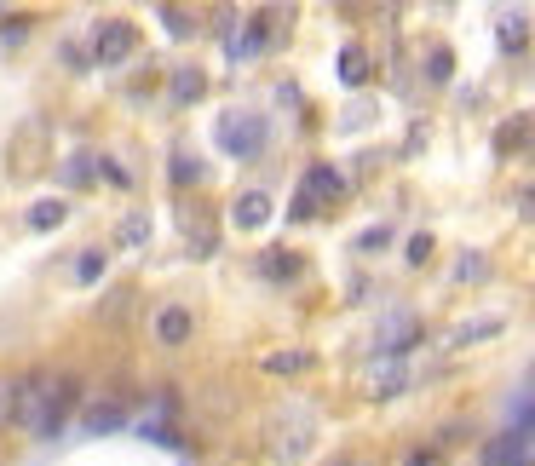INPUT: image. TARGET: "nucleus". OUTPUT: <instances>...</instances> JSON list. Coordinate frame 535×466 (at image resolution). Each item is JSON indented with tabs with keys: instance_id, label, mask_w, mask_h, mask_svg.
<instances>
[{
	"instance_id": "obj_1",
	"label": "nucleus",
	"mask_w": 535,
	"mask_h": 466,
	"mask_svg": "<svg viewBox=\"0 0 535 466\" xmlns=\"http://www.w3.org/2000/svg\"><path fill=\"white\" fill-rule=\"evenodd\" d=\"M75 403H81L75 374H29V380H18V420L12 426L24 438H58L64 420L75 415Z\"/></svg>"
},
{
	"instance_id": "obj_2",
	"label": "nucleus",
	"mask_w": 535,
	"mask_h": 466,
	"mask_svg": "<svg viewBox=\"0 0 535 466\" xmlns=\"http://www.w3.org/2000/svg\"><path fill=\"white\" fill-rule=\"evenodd\" d=\"M415 346H420V317L409 311V305H392V311L374 323V334H369L374 357H409Z\"/></svg>"
},
{
	"instance_id": "obj_3",
	"label": "nucleus",
	"mask_w": 535,
	"mask_h": 466,
	"mask_svg": "<svg viewBox=\"0 0 535 466\" xmlns=\"http://www.w3.org/2000/svg\"><path fill=\"white\" fill-rule=\"evenodd\" d=\"M363 397H397L415 386V357H369L363 374H357Z\"/></svg>"
},
{
	"instance_id": "obj_4",
	"label": "nucleus",
	"mask_w": 535,
	"mask_h": 466,
	"mask_svg": "<svg viewBox=\"0 0 535 466\" xmlns=\"http://www.w3.org/2000/svg\"><path fill=\"white\" fill-rule=\"evenodd\" d=\"M311 438H317V415L294 409V415H282L277 426H271V455H277V461H305V455H311Z\"/></svg>"
},
{
	"instance_id": "obj_5",
	"label": "nucleus",
	"mask_w": 535,
	"mask_h": 466,
	"mask_svg": "<svg viewBox=\"0 0 535 466\" xmlns=\"http://www.w3.org/2000/svg\"><path fill=\"white\" fill-rule=\"evenodd\" d=\"M219 144L242 156V162H254L259 150H265V121L248 116V110H231V116H219Z\"/></svg>"
},
{
	"instance_id": "obj_6",
	"label": "nucleus",
	"mask_w": 535,
	"mask_h": 466,
	"mask_svg": "<svg viewBox=\"0 0 535 466\" xmlns=\"http://www.w3.org/2000/svg\"><path fill=\"white\" fill-rule=\"evenodd\" d=\"M340 196H346V179H340V173H334V167H311V173H305V190H300V219L305 213H317L311 208V202H340Z\"/></svg>"
},
{
	"instance_id": "obj_7",
	"label": "nucleus",
	"mask_w": 535,
	"mask_h": 466,
	"mask_svg": "<svg viewBox=\"0 0 535 466\" xmlns=\"http://www.w3.org/2000/svg\"><path fill=\"white\" fill-rule=\"evenodd\" d=\"M121 58H133V24L110 18V24L98 29V41H93V64H121Z\"/></svg>"
},
{
	"instance_id": "obj_8",
	"label": "nucleus",
	"mask_w": 535,
	"mask_h": 466,
	"mask_svg": "<svg viewBox=\"0 0 535 466\" xmlns=\"http://www.w3.org/2000/svg\"><path fill=\"white\" fill-rule=\"evenodd\" d=\"M501 328H507V317H466V323H455L449 334H443V346L466 351V346H478V340H495Z\"/></svg>"
},
{
	"instance_id": "obj_9",
	"label": "nucleus",
	"mask_w": 535,
	"mask_h": 466,
	"mask_svg": "<svg viewBox=\"0 0 535 466\" xmlns=\"http://www.w3.org/2000/svg\"><path fill=\"white\" fill-rule=\"evenodd\" d=\"M530 461V432H501L495 443H484V466H524Z\"/></svg>"
},
{
	"instance_id": "obj_10",
	"label": "nucleus",
	"mask_w": 535,
	"mask_h": 466,
	"mask_svg": "<svg viewBox=\"0 0 535 466\" xmlns=\"http://www.w3.org/2000/svg\"><path fill=\"white\" fill-rule=\"evenodd\" d=\"M116 426H127V403H116V397L81 409V432H87V438H104V432H116Z\"/></svg>"
},
{
	"instance_id": "obj_11",
	"label": "nucleus",
	"mask_w": 535,
	"mask_h": 466,
	"mask_svg": "<svg viewBox=\"0 0 535 466\" xmlns=\"http://www.w3.org/2000/svg\"><path fill=\"white\" fill-rule=\"evenodd\" d=\"M190 328H196V317H190L185 305H162L156 311V346H185Z\"/></svg>"
},
{
	"instance_id": "obj_12",
	"label": "nucleus",
	"mask_w": 535,
	"mask_h": 466,
	"mask_svg": "<svg viewBox=\"0 0 535 466\" xmlns=\"http://www.w3.org/2000/svg\"><path fill=\"white\" fill-rule=\"evenodd\" d=\"M231 219L242 225V231H259V225L271 219V196H265V190H242V196H236V213H231Z\"/></svg>"
},
{
	"instance_id": "obj_13",
	"label": "nucleus",
	"mask_w": 535,
	"mask_h": 466,
	"mask_svg": "<svg viewBox=\"0 0 535 466\" xmlns=\"http://www.w3.org/2000/svg\"><path fill=\"white\" fill-rule=\"evenodd\" d=\"M530 139H535V116H518V121H507V127L495 133V150H501V156H512V150H524Z\"/></svg>"
},
{
	"instance_id": "obj_14",
	"label": "nucleus",
	"mask_w": 535,
	"mask_h": 466,
	"mask_svg": "<svg viewBox=\"0 0 535 466\" xmlns=\"http://www.w3.org/2000/svg\"><path fill=\"white\" fill-rule=\"evenodd\" d=\"M311 369V351L305 346H288V351H271L265 357V374H305Z\"/></svg>"
},
{
	"instance_id": "obj_15",
	"label": "nucleus",
	"mask_w": 535,
	"mask_h": 466,
	"mask_svg": "<svg viewBox=\"0 0 535 466\" xmlns=\"http://www.w3.org/2000/svg\"><path fill=\"white\" fill-rule=\"evenodd\" d=\"M484 277H489V254H484V248H466V254L455 259V282L472 288V282H484Z\"/></svg>"
},
{
	"instance_id": "obj_16",
	"label": "nucleus",
	"mask_w": 535,
	"mask_h": 466,
	"mask_svg": "<svg viewBox=\"0 0 535 466\" xmlns=\"http://www.w3.org/2000/svg\"><path fill=\"white\" fill-rule=\"evenodd\" d=\"M340 81H346V87H363V81H369V52L357 47V41L340 52Z\"/></svg>"
},
{
	"instance_id": "obj_17",
	"label": "nucleus",
	"mask_w": 535,
	"mask_h": 466,
	"mask_svg": "<svg viewBox=\"0 0 535 466\" xmlns=\"http://www.w3.org/2000/svg\"><path fill=\"white\" fill-rule=\"evenodd\" d=\"M259 265H265V277H300V259H294V248H271Z\"/></svg>"
},
{
	"instance_id": "obj_18",
	"label": "nucleus",
	"mask_w": 535,
	"mask_h": 466,
	"mask_svg": "<svg viewBox=\"0 0 535 466\" xmlns=\"http://www.w3.org/2000/svg\"><path fill=\"white\" fill-rule=\"evenodd\" d=\"M524 35H530V18L524 12H501V47H524Z\"/></svg>"
},
{
	"instance_id": "obj_19",
	"label": "nucleus",
	"mask_w": 535,
	"mask_h": 466,
	"mask_svg": "<svg viewBox=\"0 0 535 466\" xmlns=\"http://www.w3.org/2000/svg\"><path fill=\"white\" fill-rule=\"evenodd\" d=\"M29 225H35V231H58V225H64V202H35V208H29Z\"/></svg>"
},
{
	"instance_id": "obj_20",
	"label": "nucleus",
	"mask_w": 535,
	"mask_h": 466,
	"mask_svg": "<svg viewBox=\"0 0 535 466\" xmlns=\"http://www.w3.org/2000/svg\"><path fill=\"white\" fill-rule=\"evenodd\" d=\"M12 420H18V380L0 374V426H12Z\"/></svg>"
},
{
	"instance_id": "obj_21",
	"label": "nucleus",
	"mask_w": 535,
	"mask_h": 466,
	"mask_svg": "<svg viewBox=\"0 0 535 466\" xmlns=\"http://www.w3.org/2000/svg\"><path fill=\"white\" fill-rule=\"evenodd\" d=\"M64 179H70V185H93V179H98V156H70Z\"/></svg>"
},
{
	"instance_id": "obj_22",
	"label": "nucleus",
	"mask_w": 535,
	"mask_h": 466,
	"mask_svg": "<svg viewBox=\"0 0 535 466\" xmlns=\"http://www.w3.org/2000/svg\"><path fill=\"white\" fill-rule=\"evenodd\" d=\"M144 236H150V219H144V213H127V219H121V242H127V248H144Z\"/></svg>"
},
{
	"instance_id": "obj_23",
	"label": "nucleus",
	"mask_w": 535,
	"mask_h": 466,
	"mask_svg": "<svg viewBox=\"0 0 535 466\" xmlns=\"http://www.w3.org/2000/svg\"><path fill=\"white\" fill-rule=\"evenodd\" d=\"M392 242V225H369V231L357 236V254H374V248H386Z\"/></svg>"
},
{
	"instance_id": "obj_24",
	"label": "nucleus",
	"mask_w": 535,
	"mask_h": 466,
	"mask_svg": "<svg viewBox=\"0 0 535 466\" xmlns=\"http://www.w3.org/2000/svg\"><path fill=\"white\" fill-rule=\"evenodd\" d=\"M173 98H185V104H190V98H202V75H196V70L173 75Z\"/></svg>"
},
{
	"instance_id": "obj_25",
	"label": "nucleus",
	"mask_w": 535,
	"mask_h": 466,
	"mask_svg": "<svg viewBox=\"0 0 535 466\" xmlns=\"http://www.w3.org/2000/svg\"><path fill=\"white\" fill-rule=\"evenodd\" d=\"M98 271H104V254H93V248H87L81 259H75V277H81V282H93Z\"/></svg>"
},
{
	"instance_id": "obj_26",
	"label": "nucleus",
	"mask_w": 535,
	"mask_h": 466,
	"mask_svg": "<svg viewBox=\"0 0 535 466\" xmlns=\"http://www.w3.org/2000/svg\"><path fill=\"white\" fill-rule=\"evenodd\" d=\"M403 259H409V265H426V259H432V236H426V231L409 236V254H403Z\"/></svg>"
},
{
	"instance_id": "obj_27",
	"label": "nucleus",
	"mask_w": 535,
	"mask_h": 466,
	"mask_svg": "<svg viewBox=\"0 0 535 466\" xmlns=\"http://www.w3.org/2000/svg\"><path fill=\"white\" fill-rule=\"evenodd\" d=\"M173 179H179V185H196V179H202V167L190 162V156H173Z\"/></svg>"
},
{
	"instance_id": "obj_28",
	"label": "nucleus",
	"mask_w": 535,
	"mask_h": 466,
	"mask_svg": "<svg viewBox=\"0 0 535 466\" xmlns=\"http://www.w3.org/2000/svg\"><path fill=\"white\" fill-rule=\"evenodd\" d=\"M426 64H432V81H449V47H432V58H426Z\"/></svg>"
},
{
	"instance_id": "obj_29",
	"label": "nucleus",
	"mask_w": 535,
	"mask_h": 466,
	"mask_svg": "<svg viewBox=\"0 0 535 466\" xmlns=\"http://www.w3.org/2000/svg\"><path fill=\"white\" fill-rule=\"evenodd\" d=\"M167 29H173V35H190V29H196V18H190V12H167Z\"/></svg>"
},
{
	"instance_id": "obj_30",
	"label": "nucleus",
	"mask_w": 535,
	"mask_h": 466,
	"mask_svg": "<svg viewBox=\"0 0 535 466\" xmlns=\"http://www.w3.org/2000/svg\"><path fill=\"white\" fill-rule=\"evenodd\" d=\"M403 466H443V461H438V455H432V449H415V455H409V461H403Z\"/></svg>"
},
{
	"instance_id": "obj_31",
	"label": "nucleus",
	"mask_w": 535,
	"mask_h": 466,
	"mask_svg": "<svg viewBox=\"0 0 535 466\" xmlns=\"http://www.w3.org/2000/svg\"><path fill=\"white\" fill-rule=\"evenodd\" d=\"M334 466H374V461H369V455H340Z\"/></svg>"
},
{
	"instance_id": "obj_32",
	"label": "nucleus",
	"mask_w": 535,
	"mask_h": 466,
	"mask_svg": "<svg viewBox=\"0 0 535 466\" xmlns=\"http://www.w3.org/2000/svg\"><path fill=\"white\" fill-rule=\"evenodd\" d=\"M530 443H535V432H530Z\"/></svg>"
}]
</instances>
